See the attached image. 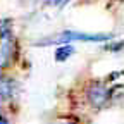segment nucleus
I'll return each mask as SVG.
<instances>
[{
	"label": "nucleus",
	"mask_w": 124,
	"mask_h": 124,
	"mask_svg": "<svg viewBox=\"0 0 124 124\" xmlns=\"http://www.w3.org/2000/svg\"><path fill=\"white\" fill-rule=\"evenodd\" d=\"M112 36L108 35H88V33H78V31H62L57 38H50L40 41L38 45H50V43H71V41H107Z\"/></svg>",
	"instance_id": "obj_1"
},
{
	"label": "nucleus",
	"mask_w": 124,
	"mask_h": 124,
	"mask_svg": "<svg viewBox=\"0 0 124 124\" xmlns=\"http://www.w3.org/2000/svg\"><path fill=\"white\" fill-rule=\"evenodd\" d=\"M9 19L0 21V67L10 59L14 50V36H12V28Z\"/></svg>",
	"instance_id": "obj_2"
},
{
	"label": "nucleus",
	"mask_w": 124,
	"mask_h": 124,
	"mask_svg": "<svg viewBox=\"0 0 124 124\" xmlns=\"http://www.w3.org/2000/svg\"><path fill=\"white\" fill-rule=\"evenodd\" d=\"M86 95H88V100H90V103L93 107H95V108H102L108 102V98H110V90H108L107 85L97 81V83L90 85Z\"/></svg>",
	"instance_id": "obj_3"
},
{
	"label": "nucleus",
	"mask_w": 124,
	"mask_h": 124,
	"mask_svg": "<svg viewBox=\"0 0 124 124\" xmlns=\"http://www.w3.org/2000/svg\"><path fill=\"white\" fill-rule=\"evenodd\" d=\"M16 95V83L12 79H0V105L12 100Z\"/></svg>",
	"instance_id": "obj_4"
},
{
	"label": "nucleus",
	"mask_w": 124,
	"mask_h": 124,
	"mask_svg": "<svg viewBox=\"0 0 124 124\" xmlns=\"http://www.w3.org/2000/svg\"><path fill=\"white\" fill-rule=\"evenodd\" d=\"M72 54H74V48H72L71 45H62L60 48H57V52H55V60L57 62H62V60L69 59Z\"/></svg>",
	"instance_id": "obj_5"
},
{
	"label": "nucleus",
	"mask_w": 124,
	"mask_h": 124,
	"mask_svg": "<svg viewBox=\"0 0 124 124\" xmlns=\"http://www.w3.org/2000/svg\"><path fill=\"white\" fill-rule=\"evenodd\" d=\"M57 124H76V122H72V121H59Z\"/></svg>",
	"instance_id": "obj_6"
},
{
	"label": "nucleus",
	"mask_w": 124,
	"mask_h": 124,
	"mask_svg": "<svg viewBox=\"0 0 124 124\" xmlns=\"http://www.w3.org/2000/svg\"><path fill=\"white\" fill-rule=\"evenodd\" d=\"M0 124H9V122H7V119H4L2 116H0Z\"/></svg>",
	"instance_id": "obj_7"
},
{
	"label": "nucleus",
	"mask_w": 124,
	"mask_h": 124,
	"mask_svg": "<svg viewBox=\"0 0 124 124\" xmlns=\"http://www.w3.org/2000/svg\"><path fill=\"white\" fill-rule=\"evenodd\" d=\"M48 2H52V0H48Z\"/></svg>",
	"instance_id": "obj_8"
}]
</instances>
